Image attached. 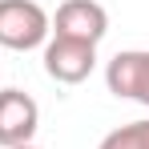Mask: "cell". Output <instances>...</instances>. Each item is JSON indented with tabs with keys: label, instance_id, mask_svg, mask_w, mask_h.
<instances>
[{
	"label": "cell",
	"instance_id": "obj_6",
	"mask_svg": "<svg viewBox=\"0 0 149 149\" xmlns=\"http://www.w3.org/2000/svg\"><path fill=\"white\" fill-rule=\"evenodd\" d=\"M97 149H149V121H129L101 137Z\"/></svg>",
	"mask_w": 149,
	"mask_h": 149
},
{
	"label": "cell",
	"instance_id": "obj_7",
	"mask_svg": "<svg viewBox=\"0 0 149 149\" xmlns=\"http://www.w3.org/2000/svg\"><path fill=\"white\" fill-rule=\"evenodd\" d=\"M16 149H40V145H16Z\"/></svg>",
	"mask_w": 149,
	"mask_h": 149
},
{
	"label": "cell",
	"instance_id": "obj_2",
	"mask_svg": "<svg viewBox=\"0 0 149 149\" xmlns=\"http://www.w3.org/2000/svg\"><path fill=\"white\" fill-rule=\"evenodd\" d=\"M52 36L65 40H81V45H101L109 32V12L97 0H65L56 8V16H49Z\"/></svg>",
	"mask_w": 149,
	"mask_h": 149
},
{
	"label": "cell",
	"instance_id": "obj_3",
	"mask_svg": "<svg viewBox=\"0 0 149 149\" xmlns=\"http://www.w3.org/2000/svg\"><path fill=\"white\" fill-rule=\"evenodd\" d=\"M105 85L121 101L149 105V49H125L105 65Z\"/></svg>",
	"mask_w": 149,
	"mask_h": 149
},
{
	"label": "cell",
	"instance_id": "obj_1",
	"mask_svg": "<svg viewBox=\"0 0 149 149\" xmlns=\"http://www.w3.org/2000/svg\"><path fill=\"white\" fill-rule=\"evenodd\" d=\"M49 12L36 0H0V45L12 52H28L49 45Z\"/></svg>",
	"mask_w": 149,
	"mask_h": 149
},
{
	"label": "cell",
	"instance_id": "obj_5",
	"mask_svg": "<svg viewBox=\"0 0 149 149\" xmlns=\"http://www.w3.org/2000/svg\"><path fill=\"white\" fill-rule=\"evenodd\" d=\"M36 125H40V109L24 89H0V145H32Z\"/></svg>",
	"mask_w": 149,
	"mask_h": 149
},
{
	"label": "cell",
	"instance_id": "obj_4",
	"mask_svg": "<svg viewBox=\"0 0 149 149\" xmlns=\"http://www.w3.org/2000/svg\"><path fill=\"white\" fill-rule=\"evenodd\" d=\"M97 69V45H81V40H65L52 36L45 45V73L56 85H81Z\"/></svg>",
	"mask_w": 149,
	"mask_h": 149
}]
</instances>
